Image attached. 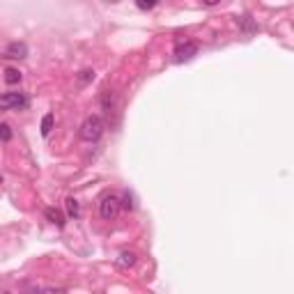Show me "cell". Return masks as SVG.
Returning <instances> with one entry per match:
<instances>
[{
    "label": "cell",
    "instance_id": "6da1fadb",
    "mask_svg": "<svg viewBox=\"0 0 294 294\" xmlns=\"http://www.w3.org/2000/svg\"><path fill=\"white\" fill-rule=\"evenodd\" d=\"M103 129H106V124H103L101 117H99V115H90V117H85V122L81 124V138H83L85 143H95V140L101 138Z\"/></svg>",
    "mask_w": 294,
    "mask_h": 294
},
{
    "label": "cell",
    "instance_id": "8fae6325",
    "mask_svg": "<svg viewBox=\"0 0 294 294\" xmlns=\"http://www.w3.org/2000/svg\"><path fill=\"white\" fill-rule=\"evenodd\" d=\"M53 122H55V117H53V113H46L42 117V136L46 138L48 133L53 131Z\"/></svg>",
    "mask_w": 294,
    "mask_h": 294
},
{
    "label": "cell",
    "instance_id": "5b68a950",
    "mask_svg": "<svg viewBox=\"0 0 294 294\" xmlns=\"http://www.w3.org/2000/svg\"><path fill=\"white\" fill-rule=\"evenodd\" d=\"M25 55H28V46H25L23 42H12V44H7L5 58H9V60H23Z\"/></svg>",
    "mask_w": 294,
    "mask_h": 294
},
{
    "label": "cell",
    "instance_id": "52a82bcc",
    "mask_svg": "<svg viewBox=\"0 0 294 294\" xmlns=\"http://www.w3.org/2000/svg\"><path fill=\"white\" fill-rule=\"evenodd\" d=\"M44 216H46L48 223H53L58 228H65V214H62L58 207H46V209H44Z\"/></svg>",
    "mask_w": 294,
    "mask_h": 294
},
{
    "label": "cell",
    "instance_id": "2e32d148",
    "mask_svg": "<svg viewBox=\"0 0 294 294\" xmlns=\"http://www.w3.org/2000/svg\"><path fill=\"white\" fill-rule=\"evenodd\" d=\"M136 5H138V9H154L156 2H154V0H150V2H145V0H138Z\"/></svg>",
    "mask_w": 294,
    "mask_h": 294
},
{
    "label": "cell",
    "instance_id": "5bb4252c",
    "mask_svg": "<svg viewBox=\"0 0 294 294\" xmlns=\"http://www.w3.org/2000/svg\"><path fill=\"white\" fill-rule=\"evenodd\" d=\"M78 81L81 83H90V81H95V72H90V69H85V72L78 74Z\"/></svg>",
    "mask_w": 294,
    "mask_h": 294
},
{
    "label": "cell",
    "instance_id": "3957f363",
    "mask_svg": "<svg viewBox=\"0 0 294 294\" xmlns=\"http://www.w3.org/2000/svg\"><path fill=\"white\" fill-rule=\"evenodd\" d=\"M0 106L5 110H25L30 106V97L25 92H5L0 97Z\"/></svg>",
    "mask_w": 294,
    "mask_h": 294
},
{
    "label": "cell",
    "instance_id": "e0dca14e",
    "mask_svg": "<svg viewBox=\"0 0 294 294\" xmlns=\"http://www.w3.org/2000/svg\"><path fill=\"white\" fill-rule=\"evenodd\" d=\"M46 294H65V290H46Z\"/></svg>",
    "mask_w": 294,
    "mask_h": 294
},
{
    "label": "cell",
    "instance_id": "7c38bea8",
    "mask_svg": "<svg viewBox=\"0 0 294 294\" xmlns=\"http://www.w3.org/2000/svg\"><path fill=\"white\" fill-rule=\"evenodd\" d=\"M237 23L244 28V32H255V30H258V25L251 21V16H239V18H237Z\"/></svg>",
    "mask_w": 294,
    "mask_h": 294
},
{
    "label": "cell",
    "instance_id": "4fadbf2b",
    "mask_svg": "<svg viewBox=\"0 0 294 294\" xmlns=\"http://www.w3.org/2000/svg\"><path fill=\"white\" fill-rule=\"evenodd\" d=\"M0 138H2V143H9V140H12V126L7 124V122L0 124Z\"/></svg>",
    "mask_w": 294,
    "mask_h": 294
},
{
    "label": "cell",
    "instance_id": "30bf717a",
    "mask_svg": "<svg viewBox=\"0 0 294 294\" xmlns=\"http://www.w3.org/2000/svg\"><path fill=\"white\" fill-rule=\"evenodd\" d=\"M67 216L69 218H78L81 216V204L76 198H67Z\"/></svg>",
    "mask_w": 294,
    "mask_h": 294
},
{
    "label": "cell",
    "instance_id": "277c9868",
    "mask_svg": "<svg viewBox=\"0 0 294 294\" xmlns=\"http://www.w3.org/2000/svg\"><path fill=\"white\" fill-rule=\"evenodd\" d=\"M198 55V44L196 42H180L177 46H175V60L177 62H189V60H193Z\"/></svg>",
    "mask_w": 294,
    "mask_h": 294
},
{
    "label": "cell",
    "instance_id": "ba28073f",
    "mask_svg": "<svg viewBox=\"0 0 294 294\" xmlns=\"http://www.w3.org/2000/svg\"><path fill=\"white\" fill-rule=\"evenodd\" d=\"M133 264H136V253L122 251L120 255H117V267H122V269H129V267H133Z\"/></svg>",
    "mask_w": 294,
    "mask_h": 294
},
{
    "label": "cell",
    "instance_id": "8992f818",
    "mask_svg": "<svg viewBox=\"0 0 294 294\" xmlns=\"http://www.w3.org/2000/svg\"><path fill=\"white\" fill-rule=\"evenodd\" d=\"M101 108H103V113L110 117V113H115L117 110V95H115L113 90H103V95H101Z\"/></svg>",
    "mask_w": 294,
    "mask_h": 294
},
{
    "label": "cell",
    "instance_id": "9a60e30c",
    "mask_svg": "<svg viewBox=\"0 0 294 294\" xmlns=\"http://www.w3.org/2000/svg\"><path fill=\"white\" fill-rule=\"evenodd\" d=\"M122 207H124V209H133V207H136V204H133V196H131V193H124V198H122Z\"/></svg>",
    "mask_w": 294,
    "mask_h": 294
},
{
    "label": "cell",
    "instance_id": "7a4b0ae2",
    "mask_svg": "<svg viewBox=\"0 0 294 294\" xmlns=\"http://www.w3.org/2000/svg\"><path fill=\"white\" fill-rule=\"evenodd\" d=\"M122 211V198L117 193H106L99 202V214H101L103 221H115L117 214Z\"/></svg>",
    "mask_w": 294,
    "mask_h": 294
},
{
    "label": "cell",
    "instance_id": "9c48e42d",
    "mask_svg": "<svg viewBox=\"0 0 294 294\" xmlns=\"http://www.w3.org/2000/svg\"><path fill=\"white\" fill-rule=\"evenodd\" d=\"M5 83L7 85H18L21 83V72L14 69V67H7L5 69Z\"/></svg>",
    "mask_w": 294,
    "mask_h": 294
}]
</instances>
